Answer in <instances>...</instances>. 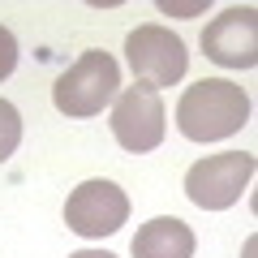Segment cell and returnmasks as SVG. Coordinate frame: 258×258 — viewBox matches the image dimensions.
<instances>
[{
	"mask_svg": "<svg viewBox=\"0 0 258 258\" xmlns=\"http://www.w3.org/2000/svg\"><path fill=\"white\" fill-rule=\"evenodd\" d=\"M203 52L220 69H254L258 64V9L254 5H232L220 18L207 22Z\"/></svg>",
	"mask_w": 258,
	"mask_h": 258,
	"instance_id": "52a82bcc",
	"label": "cell"
},
{
	"mask_svg": "<svg viewBox=\"0 0 258 258\" xmlns=\"http://www.w3.org/2000/svg\"><path fill=\"white\" fill-rule=\"evenodd\" d=\"M194 228L176 215H159V220L142 224L129 241L134 258H194Z\"/></svg>",
	"mask_w": 258,
	"mask_h": 258,
	"instance_id": "ba28073f",
	"label": "cell"
},
{
	"mask_svg": "<svg viewBox=\"0 0 258 258\" xmlns=\"http://www.w3.org/2000/svg\"><path fill=\"white\" fill-rule=\"evenodd\" d=\"M69 258H116L112 249H74Z\"/></svg>",
	"mask_w": 258,
	"mask_h": 258,
	"instance_id": "7c38bea8",
	"label": "cell"
},
{
	"mask_svg": "<svg viewBox=\"0 0 258 258\" xmlns=\"http://www.w3.org/2000/svg\"><path fill=\"white\" fill-rule=\"evenodd\" d=\"M249 120V95L228 78H203V82L185 86L176 103V129L189 142H220L232 138Z\"/></svg>",
	"mask_w": 258,
	"mask_h": 258,
	"instance_id": "6da1fadb",
	"label": "cell"
},
{
	"mask_svg": "<svg viewBox=\"0 0 258 258\" xmlns=\"http://www.w3.org/2000/svg\"><path fill=\"white\" fill-rule=\"evenodd\" d=\"M18 142H22V112L9 99H0V164L18 151Z\"/></svg>",
	"mask_w": 258,
	"mask_h": 258,
	"instance_id": "9c48e42d",
	"label": "cell"
},
{
	"mask_svg": "<svg viewBox=\"0 0 258 258\" xmlns=\"http://www.w3.org/2000/svg\"><path fill=\"white\" fill-rule=\"evenodd\" d=\"M18 69V39H13L9 26H0V82Z\"/></svg>",
	"mask_w": 258,
	"mask_h": 258,
	"instance_id": "30bf717a",
	"label": "cell"
},
{
	"mask_svg": "<svg viewBox=\"0 0 258 258\" xmlns=\"http://www.w3.org/2000/svg\"><path fill=\"white\" fill-rule=\"evenodd\" d=\"M249 181H254V155L249 151L207 155L185 172V198L194 207H203V211H228L245 194Z\"/></svg>",
	"mask_w": 258,
	"mask_h": 258,
	"instance_id": "3957f363",
	"label": "cell"
},
{
	"mask_svg": "<svg viewBox=\"0 0 258 258\" xmlns=\"http://www.w3.org/2000/svg\"><path fill=\"white\" fill-rule=\"evenodd\" d=\"M125 60L129 69H134V78H138L142 86H151V91H164V86H176L185 78V64H189V52H185V43L172 35L168 26H138L129 30L125 39Z\"/></svg>",
	"mask_w": 258,
	"mask_h": 258,
	"instance_id": "277c9868",
	"label": "cell"
},
{
	"mask_svg": "<svg viewBox=\"0 0 258 258\" xmlns=\"http://www.w3.org/2000/svg\"><path fill=\"white\" fill-rule=\"evenodd\" d=\"M254 245H258V241L249 237V241H245V258H254Z\"/></svg>",
	"mask_w": 258,
	"mask_h": 258,
	"instance_id": "4fadbf2b",
	"label": "cell"
},
{
	"mask_svg": "<svg viewBox=\"0 0 258 258\" xmlns=\"http://www.w3.org/2000/svg\"><path fill=\"white\" fill-rule=\"evenodd\" d=\"M159 9H164V13H172V18H189V13H203L207 5H203V0H194V5H172V0H164Z\"/></svg>",
	"mask_w": 258,
	"mask_h": 258,
	"instance_id": "8fae6325",
	"label": "cell"
},
{
	"mask_svg": "<svg viewBox=\"0 0 258 258\" xmlns=\"http://www.w3.org/2000/svg\"><path fill=\"white\" fill-rule=\"evenodd\" d=\"M129 220V198L116 181H82L74 194H69V203H64V224L78 232V237H112L120 224Z\"/></svg>",
	"mask_w": 258,
	"mask_h": 258,
	"instance_id": "8992f818",
	"label": "cell"
},
{
	"mask_svg": "<svg viewBox=\"0 0 258 258\" xmlns=\"http://www.w3.org/2000/svg\"><path fill=\"white\" fill-rule=\"evenodd\" d=\"M164 129H168V112H164L159 91L134 82L112 99V138L125 151H134V155L155 151L164 142Z\"/></svg>",
	"mask_w": 258,
	"mask_h": 258,
	"instance_id": "5b68a950",
	"label": "cell"
},
{
	"mask_svg": "<svg viewBox=\"0 0 258 258\" xmlns=\"http://www.w3.org/2000/svg\"><path fill=\"white\" fill-rule=\"evenodd\" d=\"M116 95H120V64L108 52H99V47L82 52L52 86V103L64 116H78V120L99 116Z\"/></svg>",
	"mask_w": 258,
	"mask_h": 258,
	"instance_id": "7a4b0ae2",
	"label": "cell"
}]
</instances>
